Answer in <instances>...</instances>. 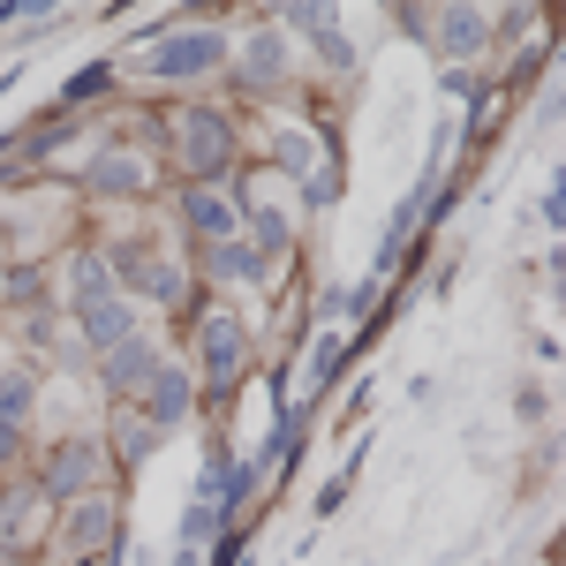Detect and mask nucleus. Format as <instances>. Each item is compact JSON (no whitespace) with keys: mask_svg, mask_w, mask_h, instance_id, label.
<instances>
[{"mask_svg":"<svg viewBox=\"0 0 566 566\" xmlns=\"http://www.w3.org/2000/svg\"><path fill=\"white\" fill-rule=\"evenodd\" d=\"M129 69L136 84L175 91V98H205V84H227V23L212 15H159L129 39Z\"/></svg>","mask_w":566,"mask_h":566,"instance_id":"nucleus-1","label":"nucleus"},{"mask_svg":"<svg viewBox=\"0 0 566 566\" xmlns=\"http://www.w3.org/2000/svg\"><path fill=\"white\" fill-rule=\"evenodd\" d=\"M181 325H189V333H181V340H189L181 363H189V378L205 392V408H227L234 392L250 386V370H258V325L227 303V295H197V310H189Z\"/></svg>","mask_w":566,"mask_h":566,"instance_id":"nucleus-2","label":"nucleus"},{"mask_svg":"<svg viewBox=\"0 0 566 566\" xmlns=\"http://www.w3.org/2000/svg\"><path fill=\"white\" fill-rule=\"evenodd\" d=\"M159 159L175 181L242 175V114L219 98H181L175 114H159Z\"/></svg>","mask_w":566,"mask_h":566,"instance_id":"nucleus-3","label":"nucleus"},{"mask_svg":"<svg viewBox=\"0 0 566 566\" xmlns=\"http://www.w3.org/2000/svg\"><path fill=\"white\" fill-rule=\"evenodd\" d=\"M159 122L136 106V114H122V129L98 136V151L84 159V175H76V189L84 197H98V205H151L159 189H167V159H159Z\"/></svg>","mask_w":566,"mask_h":566,"instance_id":"nucleus-4","label":"nucleus"},{"mask_svg":"<svg viewBox=\"0 0 566 566\" xmlns=\"http://www.w3.org/2000/svg\"><path fill=\"white\" fill-rule=\"evenodd\" d=\"M98 258H106L114 287H122L136 310L151 303L159 317H189L197 295H205V287H197V264L181 258V250H167V242H151V234H106Z\"/></svg>","mask_w":566,"mask_h":566,"instance_id":"nucleus-5","label":"nucleus"},{"mask_svg":"<svg viewBox=\"0 0 566 566\" xmlns=\"http://www.w3.org/2000/svg\"><path fill=\"white\" fill-rule=\"evenodd\" d=\"M234 197H242V242L264 250V258L287 272L295 250H303V205H295V181L272 175V167H242V175H234Z\"/></svg>","mask_w":566,"mask_h":566,"instance_id":"nucleus-6","label":"nucleus"},{"mask_svg":"<svg viewBox=\"0 0 566 566\" xmlns=\"http://www.w3.org/2000/svg\"><path fill=\"white\" fill-rule=\"evenodd\" d=\"M227 84L242 98H280L295 91V39L272 15H242L227 23Z\"/></svg>","mask_w":566,"mask_h":566,"instance_id":"nucleus-7","label":"nucleus"},{"mask_svg":"<svg viewBox=\"0 0 566 566\" xmlns=\"http://www.w3.org/2000/svg\"><path fill=\"white\" fill-rule=\"evenodd\" d=\"M31 483H39L53 506L91 499V491H114V469H106V446H98V431H61V438H45L39 461H31Z\"/></svg>","mask_w":566,"mask_h":566,"instance_id":"nucleus-8","label":"nucleus"},{"mask_svg":"<svg viewBox=\"0 0 566 566\" xmlns=\"http://www.w3.org/2000/svg\"><path fill=\"white\" fill-rule=\"evenodd\" d=\"M408 31L438 53V69H476L483 53L499 45V15L491 8H416Z\"/></svg>","mask_w":566,"mask_h":566,"instance_id":"nucleus-9","label":"nucleus"},{"mask_svg":"<svg viewBox=\"0 0 566 566\" xmlns=\"http://www.w3.org/2000/svg\"><path fill=\"white\" fill-rule=\"evenodd\" d=\"M45 536H53V499L31 476H8L0 483V566L45 559Z\"/></svg>","mask_w":566,"mask_h":566,"instance_id":"nucleus-10","label":"nucleus"},{"mask_svg":"<svg viewBox=\"0 0 566 566\" xmlns=\"http://www.w3.org/2000/svg\"><path fill=\"white\" fill-rule=\"evenodd\" d=\"M175 227L189 234V258L197 250H219L242 234V197H234V175L227 181H181L175 189Z\"/></svg>","mask_w":566,"mask_h":566,"instance_id":"nucleus-11","label":"nucleus"},{"mask_svg":"<svg viewBox=\"0 0 566 566\" xmlns=\"http://www.w3.org/2000/svg\"><path fill=\"white\" fill-rule=\"evenodd\" d=\"M98 446H106V469H114V483H129V476H144V469H151V453H159L167 438H159V423H151L136 400H122V408H106Z\"/></svg>","mask_w":566,"mask_h":566,"instance_id":"nucleus-12","label":"nucleus"},{"mask_svg":"<svg viewBox=\"0 0 566 566\" xmlns=\"http://www.w3.org/2000/svg\"><path fill=\"white\" fill-rule=\"evenodd\" d=\"M167 363V340L144 325L136 340H122V348H106L91 370H98V392H106V408H122V400H144V386H151V370Z\"/></svg>","mask_w":566,"mask_h":566,"instance_id":"nucleus-13","label":"nucleus"},{"mask_svg":"<svg viewBox=\"0 0 566 566\" xmlns=\"http://www.w3.org/2000/svg\"><path fill=\"white\" fill-rule=\"evenodd\" d=\"M151 423H159V438H175L189 431L197 416H205V392H197V378H189V363L181 355H167L159 370H151V386H144V400H136Z\"/></svg>","mask_w":566,"mask_h":566,"instance_id":"nucleus-14","label":"nucleus"},{"mask_svg":"<svg viewBox=\"0 0 566 566\" xmlns=\"http://www.w3.org/2000/svg\"><path fill=\"white\" fill-rule=\"evenodd\" d=\"M197 287H219V295H234V287H272L280 280V264L264 258V250H250L242 234L234 242H219V250H197Z\"/></svg>","mask_w":566,"mask_h":566,"instance_id":"nucleus-15","label":"nucleus"},{"mask_svg":"<svg viewBox=\"0 0 566 566\" xmlns=\"http://www.w3.org/2000/svg\"><path fill=\"white\" fill-rule=\"evenodd\" d=\"M69 333H76V340H84V355L98 363L106 348H122V340H136V333H144V310H136L129 295H106V303L69 310Z\"/></svg>","mask_w":566,"mask_h":566,"instance_id":"nucleus-16","label":"nucleus"},{"mask_svg":"<svg viewBox=\"0 0 566 566\" xmlns=\"http://www.w3.org/2000/svg\"><path fill=\"white\" fill-rule=\"evenodd\" d=\"M39 400H45V363L8 355L0 363V431H31L39 423Z\"/></svg>","mask_w":566,"mask_h":566,"instance_id":"nucleus-17","label":"nucleus"},{"mask_svg":"<svg viewBox=\"0 0 566 566\" xmlns=\"http://www.w3.org/2000/svg\"><path fill=\"white\" fill-rule=\"evenodd\" d=\"M348 363H355V333H348V325H317V340H310V355H303V392H295V400L310 408V400L333 386Z\"/></svg>","mask_w":566,"mask_h":566,"instance_id":"nucleus-18","label":"nucleus"},{"mask_svg":"<svg viewBox=\"0 0 566 566\" xmlns=\"http://www.w3.org/2000/svg\"><path fill=\"white\" fill-rule=\"evenodd\" d=\"M61 272H69V303H61V317L84 303H106V295H122L114 287V272H106V258H98V242H76L69 258H61Z\"/></svg>","mask_w":566,"mask_h":566,"instance_id":"nucleus-19","label":"nucleus"},{"mask_svg":"<svg viewBox=\"0 0 566 566\" xmlns=\"http://www.w3.org/2000/svg\"><path fill=\"white\" fill-rule=\"evenodd\" d=\"M53 303V264L45 258H8V272H0V310L15 317V310H39Z\"/></svg>","mask_w":566,"mask_h":566,"instance_id":"nucleus-20","label":"nucleus"},{"mask_svg":"<svg viewBox=\"0 0 566 566\" xmlns=\"http://www.w3.org/2000/svg\"><path fill=\"white\" fill-rule=\"evenodd\" d=\"M340 197H348V159H340V151H325V159L295 181V205H303V219H310V212H333Z\"/></svg>","mask_w":566,"mask_h":566,"instance_id":"nucleus-21","label":"nucleus"},{"mask_svg":"<svg viewBox=\"0 0 566 566\" xmlns=\"http://www.w3.org/2000/svg\"><path fill=\"white\" fill-rule=\"evenodd\" d=\"M114 91H122V69H114V61H91V69H76V76L61 84L53 114H84L91 98H114Z\"/></svg>","mask_w":566,"mask_h":566,"instance_id":"nucleus-22","label":"nucleus"},{"mask_svg":"<svg viewBox=\"0 0 566 566\" xmlns=\"http://www.w3.org/2000/svg\"><path fill=\"white\" fill-rule=\"evenodd\" d=\"M227 528H234V522H227L219 506H197V499H189V506H181V552H212Z\"/></svg>","mask_w":566,"mask_h":566,"instance_id":"nucleus-23","label":"nucleus"},{"mask_svg":"<svg viewBox=\"0 0 566 566\" xmlns=\"http://www.w3.org/2000/svg\"><path fill=\"white\" fill-rule=\"evenodd\" d=\"M272 23H280L287 39H317V31H333L340 15H333V0H287V8H280Z\"/></svg>","mask_w":566,"mask_h":566,"instance_id":"nucleus-24","label":"nucleus"},{"mask_svg":"<svg viewBox=\"0 0 566 566\" xmlns=\"http://www.w3.org/2000/svg\"><path fill=\"white\" fill-rule=\"evenodd\" d=\"M310 45H317V61H325V76H340V84L355 76V39L340 31V23H333V31H317Z\"/></svg>","mask_w":566,"mask_h":566,"instance_id":"nucleus-25","label":"nucleus"},{"mask_svg":"<svg viewBox=\"0 0 566 566\" xmlns=\"http://www.w3.org/2000/svg\"><path fill=\"white\" fill-rule=\"evenodd\" d=\"M31 461V431H0V476H15Z\"/></svg>","mask_w":566,"mask_h":566,"instance_id":"nucleus-26","label":"nucleus"},{"mask_svg":"<svg viewBox=\"0 0 566 566\" xmlns=\"http://www.w3.org/2000/svg\"><path fill=\"white\" fill-rule=\"evenodd\" d=\"M340 506H348V483L333 476V483H325V491H317V522H325V514H340Z\"/></svg>","mask_w":566,"mask_h":566,"instance_id":"nucleus-27","label":"nucleus"},{"mask_svg":"<svg viewBox=\"0 0 566 566\" xmlns=\"http://www.w3.org/2000/svg\"><path fill=\"white\" fill-rule=\"evenodd\" d=\"M175 566H205V552H175Z\"/></svg>","mask_w":566,"mask_h":566,"instance_id":"nucleus-28","label":"nucleus"}]
</instances>
